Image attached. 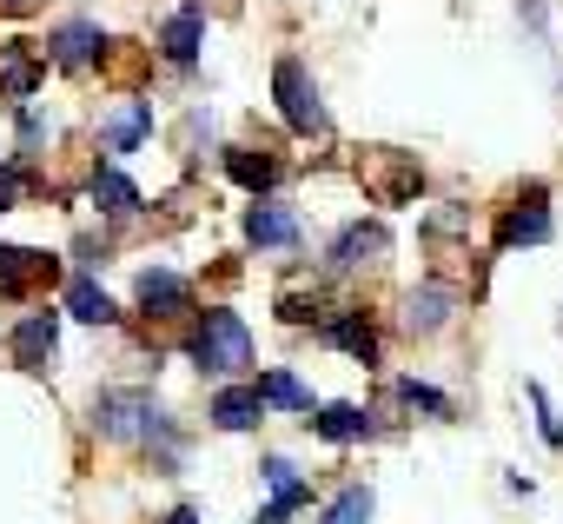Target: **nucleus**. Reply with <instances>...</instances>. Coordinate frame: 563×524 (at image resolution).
Here are the masks:
<instances>
[{"label": "nucleus", "instance_id": "10", "mask_svg": "<svg viewBox=\"0 0 563 524\" xmlns=\"http://www.w3.org/2000/svg\"><path fill=\"white\" fill-rule=\"evenodd\" d=\"M107 47H113V41H107L93 21H67V28L47 34L41 54H47V67H60V74H87L93 61H107Z\"/></svg>", "mask_w": 563, "mask_h": 524}, {"label": "nucleus", "instance_id": "14", "mask_svg": "<svg viewBox=\"0 0 563 524\" xmlns=\"http://www.w3.org/2000/svg\"><path fill=\"white\" fill-rule=\"evenodd\" d=\"M245 239L258 252H278V245H299V219L278 206V199H252L245 206Z\"/></svg>", "mask_w": 563, "mask_h": 524}, {"label": "nucleus", "instance_id": "21", "mask_svg": "<svg viewBox=\"0 0 563 524\" xmlns=\"http://www.w3.org/2000/svg\"><path fill=\"white\" fill-rule=\"evenodd\" d=\"M278 173H286V166H278L272 153H258V146H225V179H239L252 199H258V193H272V186H278Z\"/></svg>", "mask_w": 563, "mask_h": 524}, {"label": "nucleus", "instance_id": "7", "mask_svg": "<svg viewBox=\"0 0 563 524\" xmlns=\"http://www.w3.org/2000/svg\"><path fill=\"white\" fill-rule=\"evenodd\" d=\"M385 252H391V232H385L378 219H352V226L332 232L325 266H332V273H378V266H385Z\"/></svg>", "mask_w": 563, "mask_h": 524}, {"label": "nucleus", "instance_id": "1", "mask_svg": "<svg viewBox=\"0 0 563 524\" xmlns=\"http://www.w3.org/2000/svg\"><path fill=\"white\" fill-rule=\"evenodd\" d=\"M93 432H100L107 445H140L159 471L179 465V425H173V412H166L153 392H140V385L100 392V399H93Z\"/></svg>", "mask_w": 563, "mask_h": 524}, {"label": "nucleus", "instance_id": "30", "mask_svg": "<svg viewBox=\"0 0 563 524\" xmlns=\"http://www.w3.org/2000/svg\"><path fill=\"white\" fill-rule=\"evenodd\" d=\"M34 8H41V0H0V14H14V21H27Z\"/></svg>", "mask_w": 563, "mask_h": 524}, {"label": "nucleus", "instance_id": "19", "mask_svg": "<svg viewBox=\"0 0 563 524\" xmlns=\"http://www.w3.org/2000/svg\"><path fill=\"white\" fill-rule=\"evenodd\" d=\"M100 140H107V153H140V146L153 140V100H126V107L100 127Z\"/></svg>", "mask_w": 563, "mask_h": 524}, {"label": "nucleus", "instance_id": "28", "mask_svg": "<svg viewBox=\"0 0 563 524\" xmlns=\"http://www.w3.org/2000/svg\"><path fill=\"white\" fill-rule=\"evenodd\" d=\"M523 399H530V412H537V432H543V445H563V425H556V412H550V392L530 379V385H523Z\"/></svg>", "mask_w": 563, "mask_h": 524}, {"label": "nucleus", "instance_id": "22", "mask_svg": "<svg viewBox=\"0 0 563 524\" xmlns=\"http://www.w3.org/2000/svg\"><path fill=\"white\" fill-rule=\"evenodd\" d=\"M93 206H100L107 219H133L146 199H140V186H133L120 166H93Z\"/></svg>", "mask_w": 563, "mask_h": 524}, {"label": "nucleus", "instance_id": "15", "mask_svg": "<svg viewBox=\"0 0 563 524\" xmlns=\"http://www.w3.org/2000/svg\"><path fill=\"white\" fill-rule=\"evenodd\" d=\"M306 425H312V438H325V445H358V438H378V418H372L365 405H319Z\"/></svg>", "mask_w": 563, "mask_h": 524}, {"label": "nucleus", "instance_id": "17", "mask_svg": "<svg viewBox=\"0 0 563 524\" xmlns=\"http://www.w3.org/2000/svg\"><path fill=\"white\" fill-rule=\"evenodd\" d=\"M41 74H47V54H34L27 41H14V47H8V61H0V94H8L14 107H34Z\"/></svg>", "mask_w": 563, "mask_h": 524}, {"label": "nucleus", "instance_id": "20", "mask_svg": "<svg viewBox=\"0 0 563 524\" xmlns=\"http://www.w3.org/2000/svg\"><path fill=\"white\" fill-rule=\"evenodd\" d=\"M206 418H212L219 432H252V425L265 418V405H258V392H252V385H219V392H212V405H206Z\"/></svg>", "mask_w": 563, "mask_h": 524}, {"label": "nucleus", "instance_id": "13", "mask_svg": "<svg viewBox=\"0 0 563 524\" xmlns=\"http://www.w3.org/2000/svg\"><path fill=\"white\" fill-rule=\"evenodd\" d=\"M319 339H325V346H339V352H352L358 365H372V359H378V326H372V313H358V306L325 313V319H319Z\"/></svg>", "mask_w": 563, "mask_h": 524}, {"label": "nucleus", "instance_id": "2", "mask_svg": "<svg viewBox=\"0 0 563 524\" xmlns=\"http://www.w3.org/2000/svg\"><path fill=\"white\" fill-rule=\"evenodd\" d=\"M186 359L206 372V379H239L252 365V326L232 313V306H206L192 339H186Z\"/></svg>", "mask_w": 563, "mask_h": 524}, {"label": "nucleus", "instance_id": "24", "mask_svg": "<svg viewBox=\"0 0 563 524\" xmlns=\"http://www.w3.org/2000/svg\"><path fill=\"white\" fill-rule=\"evenodd\" d=\"M372 511H378V498H372V484H345L325 511H319V524H372Z\"/></svg>", "mask_w": 563, "mask_h": 524}, {"label": "nucleus", "instance_id": "31", "mask_svg": "<svg viewBox=\"0 0 563 524\" xmlns=\"http://www.w3.org/2000/svg\"><path fill=\"white\" fill-rule=\"evenodd\" d=\"M159 524H199V511H192V504H173V511H166Z\"/></svg>", "mask_w": 563, "mask_h": 524}, {"label": "nucleus", "instance_id": "8", "mask_svg": "<svg viewBox=\"0 0 563 524\" xmlns=\"http://www.w3.org/2000/svg\"><path fill=\"white\" fill-rule=\"evenodd\" d=\"M8 352H14V365H21V372L47 379V372H54V359H60V313H27V319L8 332Z\"/></svg>", "mask_w": 563, "mask_h": 524}, {"label": "nucleus", "instance_id": "9", "mask_svg": "<svg viewBox=\"0 0 563 524\" xmlns=\"http://www.w3.org/2000/svg\"><path fill=\"white\" fill-rule=\"evenodd\" d=\"M60 280V259L34 245H0V299H34L41 286Z\"/></svg>", "mask_w": 563, "mask_h": 524}, {"label": "nucleus", "instance_id": "11", "mask_svg": "<svg viewBox=\"0 0 563 524\" xmlns=\"http://www.w3.org/2000/svg\"><path fill=\"white\" fill-rule=\"evenodd\" d=\"M258 478L272 484V504H265L252 524H286L292 511H306V504H312V484L292 471V458H265V465H258Z\"/></svg>", "mask_w": 563, "mask_h": 524}, {"label": "nucleus", "instance_id": "18", "mask_svg": "<svg viewBox=\"0 0 563 524\" xmlns=\"http://www.w3.org/2000/svg\"><path fill=\"white\" fill-rule=\"evenodd\" d=\"M199 47H206V14H199V8H179V14L159 28V54H166L173 67H192Z\"/></svg>", "mask_w": 563, "mask_h": 524}, {"label": "nucleus", "instance_id": "23", "mask_svg": "<svg viewBox=\"0 0 563 524\" xmlns=\"http://www.w3.org/2000/svg\"><path fill=\"white\" fill-rule=\"evenodd\" d=\"M258 405H278V412H312V392L292 379V372H258Z\"/></svg>", "mask_w": 563, "mask_h": 524}, {"label": "nucleus", "instance_id": "27", "mask_svg": "<svg viewBox=\"0 0 563 524\" xmlns=\"http://www.w3.org/2000/svg\"><path fill=\"white\" fill-rule=\"evenodd\" d=\"M27 193H34V166H21V160H0V212H14Z\"/></svg>", "mask_w": 563, "mask_h": 524}, {"label": "nucleus", "instance_id": "29", "mask_svg": "<svg viewBox=\"0 0 563 524\" xmlns=\"http://www.w3.org/2000/svg\"><path fill=\"white\" fill-rule=\"evenodd\" d=\"M517 14H523V21H530L537 34H543V0H517Z\"/></svg>", "mask_w": 563, "mask_h": 524}, {"label": "nucleus", "instance_id": "26", "mask_svg": "<svg viewBox=\"0 0 563 524\" xmlns=\"http://www.w3.org/2000/svg\"><path fill=\"white\" fill-rule=\"evenodd\" d=\"M398 399H405L411 412H424V418H451V399H444L431 379H398Z\"/></svg>", "mask_w": 563, "mask_h": 524}, {"label": "nucleus", "instance_id": "25", "mask_svg": "<svg viewBox=\"0 0 563 524\" xmlns=\"http://www.w3.org/2000/svg\"><path fill=\"white\" fill-rule=\"evenodd\" d=\"M14 113H21V166H34V160H41V146L54 140V120H47L41 107H14Z\"/></svg>", "mask_w": 563, "mask_h": 524}, {"label": "nucleus", "instance_id": "3", "mask_svg": "<svg viewBox=\"0 0 563 524\" xmlns=\"http://www.w3.org/2000/svg\"><path fill=\"white\" fill-rule=\"evenodd\" d=\"M272 94H278V113H286V127H292L299 140H325V133H332V113H325V100H319V80L306 74L299 54H278V61H272Z\"/></svg>", "mask_w": 563, "mask_h": 524}, {"label": "nucleus", "instance_id": "6", "mask_svg": "<svg viewBox=\"0 0 563 524\" xmlns=\"http://www.w3.org/2000/svg\"><path fill=\"white\" fill-rule=\"evenodd\" d=\"M457 306H464V299H457L451 280H424V286L405 293V306H398V332H405V339H438V332L457 319Z\"/></svg>", "mask_w": 563, "mask_h": 524}, {"label": "nucleus", "instance_id": "12", "mask_svg": "<svg viewBox=\"0 0 563 524\" xmlns=\"http://www.w3.org/2000/svg\"><path fill=\"white\" fill-rule=\"evenodd\" d=\"M133 299H140L146 319H179V313L192 306V286H186L173 266H146V273L133 280Z\"/></svg>", "mask_w": 563, "mask_h": 524}, {"label": "nucleus", "instance_id": "16", "mask_svg": "<svg viewBox=\"0 0 563 524\" xmlns=\"http://www.w3.org/2000/svg\"><path fill=\"white\" fill-rule=\"evenodd\" d=\"M60 306H67L80 326H120V306L107 299V286H100L93 273H67V293H60Z\"/></svg>", "mask_w": 563, "mask_h": 524}, {"label": "nucleus", "instance_id": "5", "mask_svg": "<svg viewBox=\"0 0 563 524\" xmlns=\"http://www.w3.org/2000/svg\"><path fill=\"white\" fill-rule=\"evenodd\" d=\"M550 232H556V219H550V186H543V179H530V186L517 193V206H504V212H497V232H490V239L510 252V245H543Z\"/></svg>", "mask_w": 563, "mask_h": 524}, {"label": "nucleus", "instance_id": "4", "mask_svg": "<svg viewBox=\"0 0 563 524\" xmlns=\"http://www.w3.org/2000/svg\"><path fill=\"white\" fill-rule=\"evenodd\" d=\"M358 179L378 206H411L424 193V160L405 153V146H365L358 153Z\"/></svg>", "mask_w": 563, "mask_h": 524}]
</instances>
